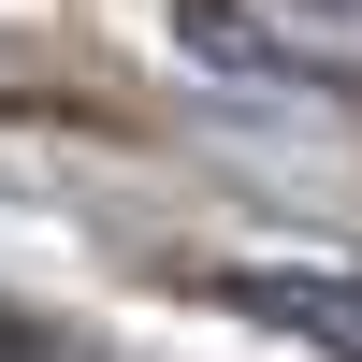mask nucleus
<instances>
[{"instance_id":"obj_1","label":"nucleus","mask_w":362,"mask_h":362,"mask_svg":"<svg viewBox=\"0 0 362 362\" xmlns=\"http://www.w3.org/2000/svg\"><path fill=\"white\" fill-rule=\"evenodd\" d=\"M203 290L232 319H261V334L319 348V362H362V276H334V261H218Z\"/></svg>"}]
</instances>
